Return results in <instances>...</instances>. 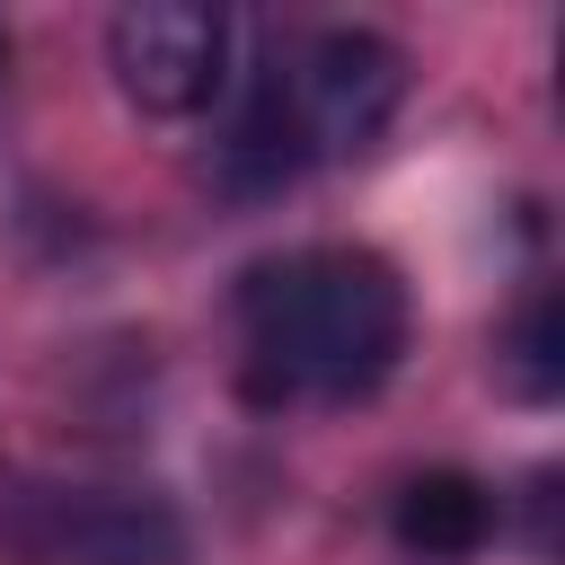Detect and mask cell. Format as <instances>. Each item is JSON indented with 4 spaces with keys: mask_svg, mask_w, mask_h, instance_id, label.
<instances>
[{
    "mask_svg": "<svg viewBox=\"0 0 565 565\" xmlns=\"http://www.w3.org/2000/svg\"><path fill=\"white\" fill-rule=\"evenodd\" d=\"M503 380H512V397H556L565 388V309H556V291H530V309H521V327H512V353H503Z\"/></svg>",
    "mask_w": 565,
    "mask_h": 565,
    "instance_id": "8992f818",
    "label": "cell"
},
{
    "mask_svg": "<svg viewBox=\"0 0 565 565\" xmlns=\"http://www.w3.org/2000/svg\"><path fill=\"white\" fill-rule=\"evenodd\" d=\"M0 71H9V35H0Z\"/></svg>",
    "mask_w": 565,
    "mask_h": 565,
    "instance_id": "52a82bcc",
    "label": "cell"
},
{
    "mask_svg": "<svg viewBox=\"0 0 565 565\" xmlns=\"http://www.w3.org/2000/svg\"><path fill=\"white\" fill-rule=\"evenodd\" d=\"M106 62L141 115H203L230 88V18L212 0H132L106 26Z\"/></svg>",
    "mask_w": 565,
    "mask_h": 565,
    "instance_id": "7a4b0ae2",
    "label": "cell"
},
{
    "mask_svg": "<svg viewBox=\"0 0 565 565\" xmlns=\"http://www.w3.org/2000/svg\"><path fill=\"white\" fill-rule=\"evenodd\" d=\"M9 539L35 565H194L185 521L159 494H115V486H71V494H18Z\"/></svg>",
    "mask_w": 565,
    "mask_h": 565,
    "instance_id": "277c9868",
    "label": "cell"
},
{
    "mask_svg": "<svg viewBox=\"0 0 565 565\" xmlns=\"http://www.w3.org/2000/svg\"><path fill=\"white\" fill-rule=\"evenodd\" d=\"M282 97H291V124H300L309 159H353L388 132V115L406 97V53L371 26H327L291 62Z\"/></svg>",
    "mask_w": 565,
    "mask_h": 565,
    "instance_id": "3957f363",
    "label": "cell"
},
{
    "mask_svg": "<svg viewBox=\"0 0 565 565\" xmlns=\"http://www.w3.org/2000/svg\"><path fill=\"white\" fill-rule=\"evenodd\" d=\"M388 530H397V547H406V556L459 565V556H477V547L494 539V486H486V477H468V468H424V477H406V486H397Z\"/></svg>",
    "mask_w": 565,
    "mask_h": 565,
    "instance_id": "5b68a950",
    "label": "cell"
},
{
    "mask_svg": "<svg viewBox=\"0 0 565 565\" xmlns=\"http://www.w3.org/2000/svg\"><path fill=\"white\" fill-rule=\"evenodd\" d=\"M256 397H371L406 353V282L371 247H291L238 282Z\"/></svg>",
    "mask_w": 565,
    "mask_h": 565,
    "instance_id": "6da1fadb",
    "label": "cell"
}]
</instances>
